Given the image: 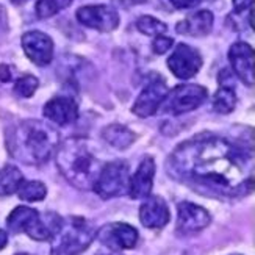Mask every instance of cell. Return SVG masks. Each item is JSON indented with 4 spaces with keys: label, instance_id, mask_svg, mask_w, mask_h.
I'll return each mask as SVG.
<instances>
[{
    "label": "cell",
    "instance_id": "d590c367",
    "mask_svg": "<svg viewBox=\"0 0 255 255\" xmlns=\"http://www.w3.org/2000/svg\"><path fill=\"white\" fill-rule=\"evenodd\" d=\"M16 255H28V254H16Z\"/></svg>",
    "mask_w": 255,
    "mask_h": 255
},
{
    "label": "cell",
    "instance_id": "7402d4cb",
    "mask_svg": "<svg viewBox=\"0 0 255 255\" xmlns=\"http://www.w3.org/2000/svg\"><path fill=\"white\" fill-rule=\"evenodd\" d=\"M237 107V94L235 88L229 86H219L213 97V110L221 115H229L235 110Z\"/></svg>",
    "mask_w": 255,
    "mask_h": 255
},
{
    "label": "cell",
    "instance_id": "8992f818",
    "mask_svg": "<svg viewBox=\"0 0 255 255\" xmlns=\"http://www.w3.org/2000/svg\"><path fill=\"white\" fill-rule=\"evenodd\" d=\"M169 71L180 80H190L201 71L202 57L194 47L188 44H179L168 58Z\"/></svg>",
    "mask_w": 255,
    "mask_h": 255
},
{
    "label": "cell",
    "instance_id": "ac0fdd59",
    "mask_svg": "<svg viewBox=\"0 0 255 255\" xmlns=\"http://www.w3.org/2000/svg\"><path fill=\"white\" fill-rule=\"evenodd\" d=\"M61 223H63V218H60L55 213H47L44 216L39 215L36 223L28 229L27 235L36 241H50L52 237L58 232Z\"/></svg>",
    "mask_w": 255,
    "mask_h": 255
},
{
    "label": "cell",
    "instance_id": "e575fe53",
    "mask_svg": "<svg viewBox=\"0 0 255 255\" xmlns=\"http://www.w3.org/2000/svg\"><path fill=\"white\" fill-rule=\"evenodd\" d=\"M99 255H116V254H99Z\"/></svg>",
    "mask_w": 255,
    "mask_h": 255
},
{
    "label": "cell",
    "instance_id": "4fadbf2b",
    "mask_svg": "<svg viewBox=\"0 0 255 255\" xmlns=\"http://www.w3.org/2000/svg\"><path fill=\"white\" fill-rule=\"evenodd\" d=\"M229 61L238 79L252 86L255 82V55L249 44L243 41L235 42L229 50Z\"/></svg>",
    "mask_w": 255,
    "mask_h": 255
},
{
    "label": "cell",
    "instance_id": "4dcf8cb0",
    "mask_svg": "<svg viewBox=\"0 0 255 255\" xmlns=\"http://www.w3.org/2000/svg\"><path fill=\"white\" fill-rule=\"evenodd\" d=\"M13 80V71L8 64H0V82H11Z\"/></svg>",
    "mask_w": 255,
    "mask_h": 255
},
{
    "label": "cell",
    "instance_id": "f546056e",
    "mask_svg": "<svg viewBox=\"0 0 255 255\" xmlns=\"http://www.w3.org/2000/svg\"><path fill=\"white\" fill-rule=\"evenodd\" d=\"M234 8L237 13H245L246 9H251L254 6V0H232Z\"/></svg>",
    "mask_w": 255,
    "mask_h": 255
},
{
    "label": "cell",
    "instance_id": "d6a6232c",
    "mask_svg": "<svg viewBox=\"0 0 255 255\" xmlns=\"http://www.w3.org/2000/svg\"><path fill=\"white\" fill-rule=\"evenodd\" d=\"M119 2L124 6H130V5H141L146 2V0H119Z\"/></svg>",
    "mask_w": 255,
    "mask_h": 255
},
{
    "label": "cell",
    "instance_id": "f1b7e54d",
    "mask_svg": "<svg viewBox=\"0 0 255 255\" xmlns=\"http://www.w3.org/2000/svg\"><path fill=\"white\" fill-rule=\"evenodd\" d=\"M201 2H202V0H171V3L177 9H190V8L197 6Z\"/></svg>",
    "mask_w": 255,
    "mask_h": 255
},
{
    "label": "cell",
    "instance_id": "d6986e66",
    "mask_svg": "<svg viewBox=\"0 0 255 255\" xmlns=\"http://www.w3.org/2000/svg\"><path fill=\"white\" fill-rule=\"evenodd\" d=\"M39 213L35 208L30 207H16L13 212L9 213L6 219V226L11 232L14 234H20V232H28V229L36 223Z\"/></svg>",
    "mask_w": 255,
    "mask_h": 255
},
{
    "label": "cell",
    "instance_id": "603a6c76",
    "mask_svg": "<svg viewBox=\"0 0 255 255\" xmlns=\"http://www.w3.org/2000/svg\"><path fill=\"white\" fill-rule=\"evenodd\" d=\"M16 193L25 202H39L47 196V188L38 180H22Z\"/></svg>",
    "mask_w": 255,
    "mask_h": 255
},
{
    "label": "cell",
    "instance_id": "6da1fadb",
    "mask_svg": "<svg viewBox=\"0 0 255 255\" xmlns=\"http://www.w3.org/2000/svg\"><path fill=\"white\" fill-rule=\"evenodd\" d=\"M169 172L191 188L224 197L252 191L254 150L218 135H199L182 142L168 163Z\"/></svg>",
    "mask_w": 255,
    "mask_h": 255
},
{
    "label": "cell",
    "instance_id": "277c9868",
    "mask_svg": "<svg viewBox=\"0 0 255 255\" xmlns=\"http://www.w3.org/2000/svg\"><path fill=\"white\" fill-rule=\"evenodd\" d=\"M96 238V232L83 218L64 221L50 240V255H80Z\"/></svg>",
    "mask_w": 255,
    "mask_h": 255
},
{
    "label": "cell",
    "instance_id": "52a82bcc",
    "mask_svg": "<svg viewBox=\"0 0 255 255\" xmlns=\"http://www.w3.org/2000/svg\"><path fill=\"white\" fill-rule=\"evenodd\" d=\"M77 19H79L82 25L97 30V31H102V33L116 30L121 22L116 8L110 5L82 6L77 11Z\"/></svg>",
    "mask_w": 255,
    "mask_h": 255
},
{
    "label": "cell",
    "instance_id": "83f0119b",
    "mask_svg": "<svg viewBox=\"0 0 255 255\" xmlns=\"http://www.w3.org/2000/svg\"><path fill=\"white\" fill-rule=\"evenodd\" d=\"M218 83H219V86L235 88V75L232 74V71H230V69L221 71V74L218 75Z\"/></svg>",
    "mask_w": 255,
    "mask_h": 255
},
{
    "label": "cell",
    "instance_id": "1f68e13d",
    "mask_svg": "<svg viewBox=\"0 0 255 255\" xmlns=\"http://www.w3.org/2000/svg\"><path fill=\"white\" fill-rule=\"evenodd\" d=\"M6 243H8V234H6L5 230L0 229V251H2L6 246Z\"/></svg>",
    "mask_w": 255,
    "mask_h": 255
},
{
    "label": "cell",
    "instance_id": "836d02e7",
    "mask_svg": "<svg viewBox=\"0 0 255 255\" xmlns=\"http://www.w3.org/2000/svg\"><path fill=\"white\" fill-rule=\"evenodd\" d=\"M11 2H13V3H16V5H20V3H24L25 0H11Z\"/></svg>",
    "mask_w": 255,
    "mask_h": 255
},
{
    "label": "cell",
    "instance_id": "ffe728a7",
    "mask_svg": "<svg viewBox=\"0 0 255 255\" xmlns=\"http://www.w3.org/2000/svg\"><path fill=\"white\" fill-rule=\"evenodd\" d=\"M104 139L116 149H127L131 146L136 139V135L131 130H128L126 126H119V124H112L104 128L102 131Z\"/></svg>",
    "mask_w": 255,
    "mask_h": 255
},
{
    "label": "cell",
    "instance_id": "5b68a950",
    "mask_svg": "<svg viewBox=\"0 0 255 255\" xmlns=\"http://www.w3.org/2000/svg\"><path fill=\"white\" fill-rule=\"evenodd\" d=\"M130 169L126 161H112L102 166L93 190L102 199H112L127 193Z\"/></svg>",
    "mask_w": 255,
    "mask_h": 255
},
{
    "label": "cell",
    "instance_id": "4316f807",
    "mask_svg": "<svg viewBox=\"0 0 255 255\" xmlns=\"http://www.w3.org/2000/svg\"><path fill=\"white\" fill-rule=\"evenodd\" d=\"M172 44H174L172 38H168L164 35H158V36H155V39L152 42V50L157 55H163L172 47Z\"/></svg>",
    "mask_w": 255,
    "mask_h": 255
},
{
    "label": "cell",
    "instance_id": "44dd1931",
    "mask_svg": "<svg viewBox=\"0 0 255 255\" xmlns=\"http://www.w3.org/2000/svg\"><path fill=\"white\" fill-rule=\"evenodd\" d=\"M24 175L16 166H5L0 169V196H9L17 191Z\"/></svg>",
    "mask_w": 255,
    "mask_h": 255
},
{
    "label": "cell",
    "instance_id": "d4e9b609",
    "mask_svg": "<svg viewBox=\"0 0 255 255\" xmlns=\"http://www.w3.org/2000/svg\"><path fill=\"white\" fill-rule=\"evenodd\" d=\"M72 0H38L36 3V14L39 19L52 17L64 8H68Z\"/></svg>",
    "mask_w": 255,
    "mask_h": 255
},
{
    "label": "cell",
    "instance_id": "9a60e30c",
    "mask_svg": "<svg viewBox=\"0 0 255 255\" xmlns=\"http://www.w3.org/2000/svg\"><path fill=\"white\" fill-rule=\"evenodd\" d=\"M42 115L57 126H69L79 118V105L68 96H58L44 105Z\"/></svg>",
    "mask_w": 255,
    "mask_h": 255
},
{
    "label": "cell",
    "instance_id": "9c48e42d",
    "mask_svg": "<svg viewBox=\"0 0 255 255\" xmlns=\"http://www.w3.org/2000/svg\"><path fill=\"white\" fill-rule=\"evenodd\" d=\"M96 238L112 251H127L136 246L138 232L126 223H110L96 232Z\"/></svg>",
    "mask_w": 255,
    "mask_h": 255
},
{
    "label": "cell",
    "instance_id": "ba28073f",
    "mask_svg": "<svg viewBox=\"0 0 255 255\" xmlns=\"http://www.w3.org/2000/svg\"><path fill=\"white\" fill-rule=\"evenodd\" d=\"M168 85L166 82L158 77V79L150 80L146 86L142 88V91L136 97L135 104L131 107V112L138 118H150L157 113L160 105L164 102V99L168 97Z\"/></svg>",
    "mask_w": 255,
    "mask_h": 255
},
{
    "label": "cell",
    "instance_id": "484cf974",
    "mask_svg": "<svg viewBox=\"0 0 255 255\" xmlns=\"http://www.w3.org/2000/svg\"><path fill=\"white\" fill-rule=\"evenodd\" d=\"M39 86V82L36 77L33 75H24V77H19L14 83V93L16 96L19 97H24V99H28L31 97L33 94L36 93Z\"/></svg>",
    "mask_w": 255,
    "mask_h": 255
},
{
    "label": "cell",
    "instance_id": "30bf717a",
    "mask_svg": "<svg viewBox=\"0 0 255 255\" xmlns=\"http://www.w3.org/2000/svg\"><path fill=\"white\" fill-rule=\"evenodd\" d=\"M168 110L172 115H183L199 108L208 97L207 88L201 85H182L177 86L172 93H168Z\"/></svg>",
    "mask_w": 255,
    "mask_h": 255
},
{
    "label": "cell",
    "instance_id": "e0dca14e",
    "mask_svg": "<svg viewBox=\"0 0 255 255\" xmlns=\"http://www.w3.org/2000/svg\"><path fill=\"white\" fill-rule=\"evenodd\" d=\"M213 14L212 11H197L194 14L185 17L177 24V31L186 36H205L213 28Z\"/></svg>",
    "mask_w": 255,
    "mask_h": 255
},
{
    "label": "cell",
    "instance_id": "2e32d148",
    "mask_svg": "<svg viewBox=\"0 0 255 255\" xmlns=\"http://www.w3.org/2000/svg\"><path fill=\"white\" fill-rule=\"evenodd\" d=\"M153 177H155V161L150 157H147L139 163L133 175H130L127 194L131 199H146L152 191Z\"/></svg>",
    "mask_w": 255,
    "mask_h": 255
},
{
    "label": "cell",
    "instance_id": "cb8c5ba5",
    "mask_svg": "<svg viewBox=\"0 0 255 255\" xmlns=\"http://www.w3.org/2000/svg\"><path fill=\"white\" fill-rule=\"evenodd\" d=\"M136 28L144 33L147 36H158V35H164L168 31V25L161 22L160 19H155L152 16H141L136 20Z\"/></svg>",
    "mask_w": 255,
    "mask_h": 255
},
{
    "label": "cell",
    "instance_id": "5bb4252c",
    "mask_svg": "<svg viewBox=\"0 0 255 255\" xmlns=\"http://www.w3.org/2000/svg\"><path fill=\"white\" fill-rule=\"evenodd\" d=\"M139 207V221L147 229H161L169 223L171 213L168 204L160 196H147Z\"/></svg>",
    "mask_w": 255,
    "mask_h": 255
},
{
    "label": "cell",
    "instance_id": "7a4b0ae2",
    "mask_svg": "<svg viewBox=\"0 0 255 255\" xmlns=\"http://www.w3.org/2000/svg\"><path fill=\"white\" fill-rule=\"evenodd\" d=\"M60 144V133L52 126L36 119L22 121L6 135V149L11 157L25 164L49 161Z\"/></svg>",
    "mask_w": 255,
    "mask_h": 255
},
{
    "label": "cell",
    "instance_id": "7c38bea8",
    "mask_svg": "<svg viewBox=\"0 0 255 255\" xmlns=\"http://www.w3.org/2000/svg\"><path fill=\"white\" fill-rule=\"evenodd\" d=\"M22 49H24L27 58L39 68L50 64L53 58V41L42 31H27L22 36Z\"/></svg>",
    "mask_w": 255,
    "mask_h": 255
},
{
    "label": "cell",
    "instance_id": "8fae6325",
    "mask_svg": "<svg viewBox=\"0 0 255 255\" xmlns=\"http://www.w3.org/2000/svg\"><path fill=\"white\" fill-rule=\"evenodd\" d=\"M212 223L207 210L193 202H182L177 207V232L180 235H194Z\"/></svg>",
    "mask_w": 255,
    "mask_h": 255
},
{
    "label": "cell",
    "instance_id": "3957f363",
    "mask_svg": "<svg viewBox=\"0 0 255 255\" xmlns=\"http://www.w3.org/2000/svg\"><path fill=\"white\" fill-rule=\"evenodd\" d=\"M55 157H57V166L61 175L72 186L82 191L93 190L104 164L94 155L86 139H66L64 142L58 144Z\"/></svg>",
    "mask_w": 255,
    "mask_h": 255
}]
</instances>
